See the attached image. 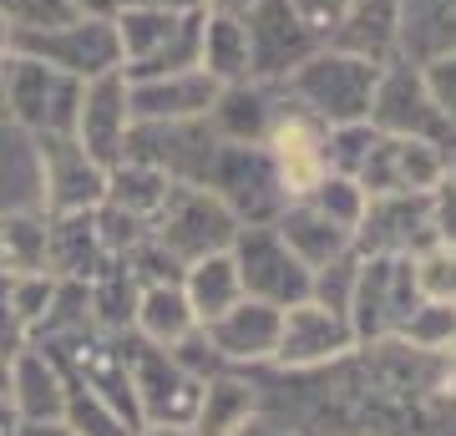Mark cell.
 <instances>
[{"mask_svg": "<svg viewBox=\"0 0 456 436\" xmlns=\"http://www.w3.org/2000/svg\"><path fill=\"white\" fill-rule=\"evenodd\" d=\"M380 71H386V66L365 62V56L320 46V51H310L305 62L294 66L284 81H289L294 97L310 107L314 122L345 128V122H370L375 92H380Z\"/></svg>", "mask_w": 456, "mask_h": 436, "instance_id": "1", "label": "cell"}, {"mask_svg": "<svg viewBox=\"0 0 456 436\" xmlns=\"http://www.w3.org/2000/svg\"><path fill=\"white\" fill-rule=\"evenodd\" d=\"M117 41H122V77H163L198 66V31L203 11H117Z\"/></svg>", "mask_w": 456, "mask_h": 436, "instance_id": "2", "label": "cell"}, {"mask_svg": "<svg viewBox=\"0 0 456 436\" xmlns=\"http://www.w3.org/2000/svg\"><path fill=\"white\" fill-rule=\"evenodd\" d=\"M11 51H26V56L56 66L77 81L122 71V41H117L112 16H77L66 26H51V31H11Z\"/></svg>", "mask_w": 456, "mask_h": 436, "instance_id": "3", "label": "cell"}, {"mask_svg": "<svg viewBox=\"0 0 456 436\" xmlns=\"http://www.w3.org/2000/svg\"><path fill=\"white\" fill-rule=\"evenodd\" d=\"M77 97H82V81L77 77L36 62L26 51L5 56V117H16L20 128L41 132V137L46 132H71Z\"/></svg>", "mask_w": 456, "mask_h": 436, "instance_id": "4", "label": "cell"}, {"mask_svg": "<svg viewBox=\"0 0 456 436\" xmlns=\"http://www.w3.org/2000/svg\"><path fill=\"white\" fill-rule=\"evenodd\" d=\"M127 132H132V112H127V77L122 71H102V77L82 81V97H77V117H71V137L97 168H117L127 152Z\"/></svg>", "mask_w": 456, "mask_h": 436, "instance_id": "5", "label": "cell"}, {"mask_svg": "<svg viewBox=\"0 0 456 436\" xmlns=\"http://www.w3.org/2000/svg\"><path fill=\"white\" fill-rule=\"evenodd\" d=\"M248 31V77H289L310 51H320V36L289 11V0H254L244 16Z\"/></svg>", "mask_w": 456, "mask_h": 436, "instance_id": "6", "label": "cell"}, {"mask_svg": "<svg viewBox=\"0 0 456 436\" xmlns=\"http://www.w3.org/2000/svg\"><path fill=\"white\" fill-rule=\"evenodd\" d=\"M163 243L178 249L188 259L218 254L233 243V213H228L224 198L198 193V188H167L163 198Z\"/></svg>", "mask_w": 456, "mask_h": 436, "instance_id": "7", "label": "cell"}, {"mask_svg": "<svg viewBox=\"0 0 456 436\" xmlns=\"http://www.w3.org/2000/svg\"><path fill=\"white\" fill-rule=\"evenodd\" d=\"M213 97H218V81H213L208 71H198V66L127 81L132 128H137V122H193V117H208Z\"/></svg>", "mask_w": 456, "mask_h": 436, "instance_id": "8", "label": "cell"}, {"mask_svg": "<svg viewBox=\"0 0 456 436\" xmlns=\"http://www.w3.org/2000/svg\"><path fill=\"white\" fill-rule=\"evenodd\" d=\"M239 279H244L248 300H264V305H299L310 294V269L294 259V249L279 234H248L244 249H239Z\"/></svg>", "mask_w": 456, "mask_h": 436, "instance_id": "9", "label": "cell"}, {"mask_svg": "<svg viewBox=\"0 0 456 436\" xmlns=\"http://www.w3.org/2000/svg\"><path fill=\"white\" fill-rule=\"evenodd\" d=\"M269 158H274V173H279V188L294 198H305L320 188V178L330 173V158H325V122H314L310 112L305 117H279L269 137Z\"/></svg>", "mask_w": 456, "mask_h": 436, "instance_id": "10", "label": "cell"}, {"mask_svg": "<svg viewBox=\"0 0 456 436\" xmlns=\"http://www.w3.org/2000/svg\"><path fill=\"white\" fill-rule=\"evenodd\" d=\"M401 41H406V0H350L340 26L325 36V46L365 56L375 66H391Z\"/></svg>", "mask_w": 456, "mask_h": 436, "instance_id": "11", "label": "cell"}, {"mask_svg": "<svg viewBox=\"0 0 456 436\" xmlns=\"http://www.w3.org/2000/svg\"><path fill=\"white\" fill-rule=\"evenodd\" d=\"M41 168H46V188L56 209L86 213L92 203L107 198V168L86 158L71 132H46L41 137Z\"/></svg>", "mask_w": 456, "mask_h": 436, "instance_id": "12", "label": "cell"}, {"mask_svg": "<svg viewBox=\"0 0 456 436\" xmlns=\"http://www.w3.org/2000/svg\"><path fill=\"white\" fill-rule=\"evenodd\" d=\"M350 345L340 309L325 305H289V315L279 320V356L284 360H320Z\"/></svg>", "mask_w": 456, "mask_h": 436, "instance_id": "13", "label": "cell"}, {"mask_svg": "<svg viewBox=\"0 0 456 436\" xmlns=\"http://www.w3.org/2000/svg\"><path fill=\"white\" fill-rule=\"evenodd\" d=\"M198 71H208L218 86L254 81V77H248L244 16H213V11H203V31H198Z\"/></svg>", "mask_w": 456, "mask_h": 436, "instance_id": "14", "label": "cell"}, {"mask_svg": "<svg viewBox=\"0 0 456 436\" xmlns=\"http://www.w3.org/2000/svg\"><path fill=\"white\" fill-rule=\"evenodd\" d=\"M188 309H193V320H218L224 309H233L244 300V279H239V259L218 249V254H203L193 259V269H188V290H183Z\"/></svg>", "mask_w": 456, "mask_h": 436, "instance_id": "15", "label": "cell"}, {"mask_svg": "<svg viewBox=\"0 0 456 436\" xmlns=\"http://www.w3.org/2000/svg\"><path fill=\"white\" fill-rule=\"evenodd\" d=\"M279 305H264V300H239L233 309H224L213 325V340L224 345L228 356H264V350H279Z\"/></svg>", "mask_w": 456, "mask_h": 436, "instance_id": "16", "label": "cell"}, {"mask_svg": "<svg viewBox=\"0 0 456 436\" xmlns=\"http://www.w3.org/2000/svg\"><path fill=\"white\" fill-rule=\"evenodd\" d=\"M279 239L289 243L294 259H299L305 269H325L330 259H335L345 243H350V234H345L340 224H330L325 213H320L310 198H305L299 209L284 213V224H279Z\"/></svg>", "mask_w": 456, "mask_h": 436, "instance_id": "17", "label": "cell"}, {"mask_svg": "<svg viewBox=\"0 0 456 436\" xmlns=\"http://www.w3.org/2000/svg\"><path fill=\"white\" fill-rule=\"evenodd\" d=\"M208 117L218 122L228 143H264L269 137V102H264L259 86H248V81H233V86H218V97H213Z\"/></svg>", "mask_w": 456, "mask_h": 436, "instance_id": "18", "label": "cell"}, {"mask_svg": "<svg viewBox=\"0 0 456 436\" xmlns=\"http://www.w3.org/2000/svg\"><path fill=\"white\" fill-rule=\"evenodd\" d=\"M305 198L325 213L330 224H340L345 234H355L360 218H365V203H370V198H365V188H360L350 173H325V178H320V188H314V193H305Z\"/></svg>", "mask_w": 456, "mask_h": 436, "instance_id": "19", "label": "cell"}, {"mask_svg": "<svg viewBox=\"0 0 456 436\" xmlns=\"http://www.w3.org/2000/svg\"><path fill=\"white\" fill-rule=\"evenodd\" d=\"M137 320H142V330H147L152 340H178V335H188V330H193V309H188L183 290H167V284H158V290L142 294Z\"/></svg>", "mask_w": 456, "mask_h": 436, "instance_id": "20", "label": "cell"}, {"mask_svg": "<svg viewBox=\"0 0 456 436\" xmlns=\"http://www.w3.org/2000/svg\"><path fill=\"white\" fill-rule=\"evenodd\" d=\"M411 284H416V294L431 300V305H456V249L436 243L431 254H421L416 269H411Z\"/></svg>", "mask_w": 456, "mask_h": 436, "instance_id": "21", "label": "cell"}, {"mask_svg": "<svg viewBox=\"0 0 456 436\" xmlns=\"http://www.w3.org/2000/svg\"><path fill=\"white\" fill-rule=\"evenodd\" d=\"M82 11L71 0H0V21L11 31H51V26H66Z\"/></svg>", "mask_w": 456, "mask_h": 436, "instance_id": "22", "label": "cell"}, {"mask_svg": "<svg viewBox=\"0 0 456 436\" xmlns=\"http://www.w3.org/2000/svg\"><path fill=\"white\" fill-rule=\"evenodd\" d=\"M416 77H421V92L431 97V107H436V112L456 128V46L426 56Z\"/></svg>", "mask_w": 456, "mask_h": 436, "instance_id": "23", "label": "cell"}, {"mask_svg": "<svg viewBox=\"0 0 456 436\" xmlns=\"http://www.w3.org/2000/svg\"><path fill=\"white\" fill-rule=\"evenodd\" d=\"M0 259H5L11 269H20V275H31L36 264L46 259V228L26 224V218L0 224Z\"/></svg>", "mask_w": 456, "mask_h": 436, "instance_id": "24", "label": "cell"}, {"mask_svg": "<svg viewBox=\"0 0 456 436\" xmlns=\"http://www.w3.org/2000/svg\"><path fill=\"white\" fill-rule=\"evenodd\" d=\"M289 11L305 21V26L320 36V41H325V36L340 26V16L350 11V0H289Z\"/></svg>", "mask_w": 456, "mask_h": 436, "instance_id": "25", "label": "cell"}, {"mask_svg": "<svg viewBox=\"0 0 456 436\" xmlns=\"http://www.w3.org/2000/svg\"><path fill=\"white\" fill-rule=\"evenodd\" d=\"M431 193H436V198H431V224H436L441 243H446V249H456V183L441 178Z\"/></svg>", "mask_w": 456, "mask_h": 436, "instance_id": "26", "label": "cell"}, {"mask_svg": "<svg viewBox=\"0 0 456 436\" xmlns=\"http://www.w3.org/2000/svg\"><path fill=\"white\" fill-rule=\"evenodd\" d=\"M132 11H203V0H122Z\"/></svg>", "mask_w": 456, "mask_h": 436, "instance_id": "27", "label": "cell"}, {"mask_svg": "<svg viewBox=\"0 0 456 436\" xmlns=\"http://www.w3.org/2000/svg\"><path fill=\"white\" fill-rule=\"evenodd\" d=\"M248 5L254 0H203V11H213V16H248Z\"/></svg>", "mask_w": 456, "mask_h": 436, "instance_id": "28", "label": "cell"}, {"mask_svg": "<svg viewBox=\"0 0 456 436\" xmlns=\"http://www.w3.org/2000/svg\"><path fill=\"white\" fill-rule=\"evenodd\" d=\"M82 16H117L122 11V0H71Z\"/></svg>", "mask_w": 456, "mask_h": 436, "instance_id": "29", "label": "cell"}, {"mask_svg": "<svg viewBox=\"0 0 456 436\" xmlns=\"http://www.w3.org/2000/svg\"><path fill=\"white\" fill-rule=\"evenodd\" d=\"M5 56H11V26L0 21V117H5Z\"/></svg>", "mask_w": 456, "mask_h": 436, "instance_id": "30", "label": "cell"}]
</instances>
